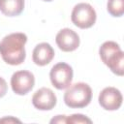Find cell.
I'll list each match as a JSON object with an SVG mask.
<instances>
[{"label": "cell", "instance_id": "6da1fadb", "mask_svg": "<svg viewBox=\"0 0 124 124\" xmlns=\"http://www.w3.org/2000/svg\"><path fill=\"white\" fill-rule=\"evenodd\" d=\"M27 36L24 33H12L5 36L0 42V55L9 65H20L24 62L26 52L24 46Z\"/></svg>", "mask_w": 124, "mask_h": 124}, {"label": "cell", "instance_id": "7a4b0ae2", "mask_svg": "<svg viewBox=\"0 0 124 124\" xmlns=\"http://www.w3.org/2000/svg\"><path fill=\"white\" fill-rule=\"evenodd\" d=\"M99 54L109 70L117 75L122 77L124 74V53L121 50L119 45L113 41L105 42L99 48Z\"/></svg>", "mask_w": 124, "mask_h": 124}, {"label": "cell", "instance_id": "3957f363", "mask_svg": "<svg viewBox=\"0 0 124 124\" xmlns=\"http://www.w3.org/2000/svg\"><path fill=\"white\" fill-rule=\"evenodd\" d=\"M92 99V89L84 82L69 85L64 93V103L72 108H81L88 106Z\"/></svg>", "mask_w": 124, "mask_h": 124}, {"label": "cell", "instance_id": "277c9868", "mask_svg": "<svg viewBox=\"0 0 124 124\" xmlns=\"http://www.w3.org/2000/svg\"><path fill=\"white\" fill-rule=\"evenodd\" d=\"M97 15L94 8L88 3L77 4L71 14L72 22L78 28L87 29L92 27L96 22Z\"/></svg>", "mask_w": 124, "mask_h": 124}, {"label": "cell", "instance_id": "5b68a950", "mask_svg": "<svg viewBox=\"0 0 124 124\" xmlns=\"http://www.w3.org/2000/svg\"><path fill=\"white\" fill-rule=\"evenodd\" d=\"M49 78L52 85L56 89H65L71 85L73 80V69L69 64L65 62H59L51 68Z\"/></svg>", "mask_w": 124, "mask_h": 124}, {"label": "cell", "instance_id": "8992f818", "mask_svg": "<svg viewBox=\"0 0 124 124\" xmlns=\"http://www.w3.org/2000/svg\"><path fill=\"white\" fill-rule=\"evenodd\" d=\"M35 85V77L29 71H17L11 78V86L14 93L25 95L30 92Z\"/></svg>", "mask_w": 124, "mask_h": 124}, {"label": "cell", "instance_id": "52a82bcc", "mask_svg": "<svg viewBox=\"0 0 124 124\" xmlns=\"http://www.w3.org/2000/svg\"><path fill=\"white\" fill-rule=\"evenodd\" d=\"M100 106L106 110H116L118 109L123 101L121 92L115 87H106L99 94L98 98Z\"/></svg>", "mask_w": 124, "mask_h": 124}, {"label": "cell", "instance_id": "ba28073f", "mask_svg": "<svg viewBox=\"0 0 124 124\" xmlns=\"http://www.w3.org/2000/svg\"><path fill=\"white\" fill-rule=\"evenodd\" d=\"M56 102L57 98L54 92L47 87H42L38 89L32 97L33 106L40 110L52 109L55 107Z\"/></svg>", "mask_w": 124, "mask_h": 124}, {"label": "cell", "instance_id": "9c48e42d", "mask_svg": "<svg viewBox=\"0 0 124 124\" xmlns=\"http://www.w3.org/2000/svg\"><path fill=\"white\" fill-rule=\"evenodd\" d=\"M55 42L62 51L70 52L78 47L79 37L74 30L70 28H63L56 34Z\"/></svg>", "mask_w": 124, "mask_h": 124}, {"label": "cell", "instance_id": "30bf717a", "mask_svg": "<svg viewBox=\"0 0 124 124\" xmlns=\"http://www.w3.org/2000/svg\"><path fill=\"white\" fill-rule=\"evenodd\" d=\"M54 57V49L48 43H40L33 49L32 59L38 66H46Z\"/></svg>", "mask_w": 124, "mask_h": 124}, {"label": "cell", "instance_id": "8fae6325", "mask_svg": "<svg viewBox=\"0 0 124 124\" xmlns=\"http://www.w3.org/2000/svg\"><path fill=\"white\" fill-rule=\"evenodd\" d=\"M24 9V0H0V12L7 16H19Z\"/></svg>", "mask_w": 124, "mask_h": 124}, {"label": "cell", "instance_id": "7c38bea8", "mask_svg": "<svg viewBox=\"0 0 124 124\" xmlns=\"http://www.w3.org/2000/svg\"><path fill=\"white\" fill-rule=\"evenodd\" d=\"M107 10L114 17L122 16L124 14V0H108Z\"/></svg>", "mask_w": 124, "mask_h": 124}, {"label": "cell", "instance_id": "4fadbf2b", "mask_svg": "<svg viewBox=\"0 0 124 124\" xmlns=\"http://www.w3.org/2000/svg\"><path fill=\"white\" fill-rule=\"evenodd\" d=\"M66 123L71 124H77V123H92V120L88 118L87 116L80 114V113H75L70 116L66 117Z\"/></svg>", "mask_w": 124, "mask_h": 124}, {"label": "cell", "instance_id": "5bb4252c", "mask_svg": "<svg viewBox=\"0 0 124 124\" xmlns=\"http://www.w3.org/2000/svg\"><path fill=\"white\" fill-rule=\"evenodd\" d=\"M7 90H8V85H7L6 80L0 77V98L4 97L6 95Z\"/></svg>", "mask_w": 124, "mask_h": 124}, {"label": "cell", "instance_id": "9a60e30c", "mask_svg": "<svg viewBox=\"0 0 124 124\" xmlns=\"http://www.w3.org/2000/svg\"><path fill=\"white\" fill-rule=\"evenodd\" d=\"M20 123L21 121L17 118H15L13 116H8V117H4V118H1L0 119V123Z\"/></svg>", "mask_w": 124, "mask_h": 124}, {"label": "cell", "instance_id": "2e32d148", "mask_svg": "<svg viewBox=\"0 0 124 124\" xmlns=\"http://www.w3.org/2000/svg\"><path fill=\"white\" fill-rule=\"evenodd\" d=\"M66 115H56L50 120V123H66Z\"/></svg>", "mask_w": 124, "mask_h": 124}, {"label": "cell", "instance_id": "e0dca14e", "mask_svg": "<svg viewBox=\"0 0 124 124\" xmlns=\"http://www.w3.org/2000/svg\"><path fill=\"white\" fill-rule=\"evenodd\" d=\"M43 1H46V2H50V1H52V0H43Z\"/></svg>", "mask_w": 124, "mask_h": 124}]
</instances>
